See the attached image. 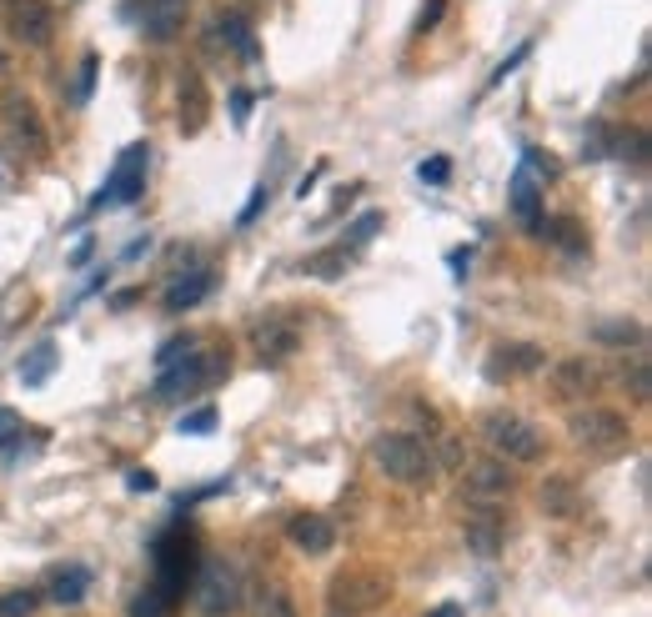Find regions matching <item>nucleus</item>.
<instances>
[{
  "label": "nucleus",
  "mask_w": 652,
  "mask_h": 617,
  "mask_svg": "<svg viewBox=\"0 0 652 617\" xmlns=\"http://www.w3.org/2000/svg\"><path fill=\"white\" fill-rule=\"evenodd\" d=\"M512 487H517V472L507 467V457H477V462L462 467V498L467 502H487V507H497Z\"/></svg>",
  "instance_id": "nucleus-9"
},
{
  "label": "nucleus",
  "mask_w": 652,
  "mask_h": 617,
  "mask_svg": "<svg viewBox=\"0 0 652 617\" xmlns=\"http://www.w3.org/2000/svg\"><path fill=\"white\" fill-rule=\"evenodd\" d=\"M427 617H462V607H457V603H442V607H432Z\"/></svg>",
  "instance_id": "nucleus-49"
},
{
  "label": "nucleus",
  "mask_w": 652,
  "mask_h": 617,
  "mask_svg": "<svg viewBox=\"0 0 652 617\" xmlns=\"http://www.w3.org/2000/svg\"><path fill=\"white\" fill-rule=\"evenodd\" d=\"M85 587H91V568H81V562H76V568H60L56 578H50V597H56V603H81Z\"/></svg>",
  "instance_id": "nucleus-25"
},
{
  "label": "nucleus",
  "mask_w": 652,
  "mask_h": 617,
  "mask_svg": "<svg viewBox=\"0 0 652 617\" xmlns=\"http://www.w3.org/2000/svg\"><path fill=\"white\" fill-rule=\"evenodd\" d=\"M5 21H11V36L25 46H46L56 31V15L46 0H5Z\"/></svg>",
  "instance_id": "nucleus-11"
},
{
  "label": "nucleus",
  "mask_w": 652,
  "mask_h": 617,
  "mask_svg": "<svg viewBox=\"0 0 652 617\" xmlns=\"http://www.w3.org/2000/svg\"><path fill=\"white\" fill-rule=\"evenodd\" d=\"M387 593H391L387 578H377V572H336V578L327 582V607L346 613V617H362L387 603Z\"/></svg>",
  "instance_id": "nucleus-7"
},
{
  "label": "nucleus",
  "mask_w": 652,
  "mask_h": 617,
  "mask_svg": "<svg viewBox=\"0 0 652 617\" xmlns=\"http://www.w3.org/2000/svg\"><path fill=\"white\" fill-rule=\"evenodd\" d=\"M216 36H221L226 46L237 50V60H247V66L261 56V46H256V31H251V25H247V15H241V11H221V21H216Z\"/></svg>",
  "instance_id": "nucleus-22"
},
{
  "label": "nucleus",
  "mask_w": 652,
  "mask_h": 617,
  "mask_svg": "<svg viewBox=\"0 0 652 617\" xmlns=\"http://www.w3.org/2000/svg\"><path fill=\"white\" fill-rule=\"evenodd\" d=\"M613 156H622V161H632V167H648V156H652V146H648V132H613Z\"/></svg>",
  "instance_id": "nucleus-27"
},
{
  "label": "nucleus",
  "mask_w": 652,
  "mask_h": 617,
  "mask_svg": "<svg viewBox=\"0 0 652 617\" xmlns=\"http://www.w3.org/2000/svg\"><path fill=\"white\" fill-rule=\"evenodd\" d=\"M95 71H101V60H95V50H85V56H81V71H76V81H71V106H85V101H91Z\"/></svg>",
  "instance_id": "nucleus-30"
},
{
  "label": "nucleus",
  "mask_w": 652,
  "mask_h": 617,
  "mask_svg": "<svg viewBox=\"0 0 652 617\" xmlns=\"http://www.w3.org/2000/svg\"><path fill=\"white\" fill-rule=\"evenodd\" d=\"M346 256H352V251H321V256H311V262H301V272L307 276H321V282H336V276L346 272Z\"/></svg>",
  "instance_id": "nucleus-29"
},
{
  "label": "nucleus",
  "mask_w": 652,
  "mask_h": 617,
  "mask_svg": "<svg viewBox=\"0 0 652 617\" xmlns=\"http://www.w3.org/2000/svg\"><path fill=\"white\" fill-rule=\"evenodd\" d=\"M146 167H151V151H146V141L126 146V151L116 156V167H111L106 186L91 196V212H101V206H136V202H141Z\"/></svg>",
  "instance_id": "nucleus-4"
},
{
  "label": "nucleus",
  "mask_w": 652,
  "mask_h": 617,
  "mask_svg": "<svg viewBox=\"0 0 652 617\" xmlns=\"http://www.w3.org/2000/svg\"><path fill=\"white\" fill-rule=\"evenodd\" d=\"M522 56H533V41H522V46H517V50H512V56H507V60H502L497 71H492V85H497V81H507V71H517V66H522Z\"/></svg>",
  "instance_id": "nucleus-40"
},
{
  "label": "nucleus",
  "mask_w": 652,
  "mask_h": 617,
  "mask_svg": "<svg viewBox=\"0 0 652 617\" xmlns=\"http://www.w3.org/2000/svg\"><path fill=\"white\" fill-rule=\"evenodd\" d=\"M171 607H176V597L167 593V587H146V593H136V603H130V617H171Z\"/></svg>",
  "instance_id": "nucleus-28"
},
{
  "label": "nucleus",
  "mask_w": 652,
  "mask_h": 617,
  "mask_svg": "<svg viewBox=\"0 0 652 617\" xmlns=\"http://www.w3.org/2000/svg\"><path fill=\"white\" fill-rule=\"evenodd\" d=\"M286 537H291V547L297 552H307V558H321V552H332L336 533L327 517H317V512H297L291 523H286Z\"/></svg>",
  "instance_id": "nucleus-15"
},
{
  "label": "nucleus",
  "mask_w": 652,
  "mask_h": 617,
  "mask_svg": "<svg viewBox=\"0 0 652 617\" xmlns=\"http://www.w3.org/2000/svg\"><path fill=\"white\" fill-rule=\"evenodd\" d=\"M226 372H231V356L226 352H196L181 356V362H171V367H161V377H156L151 397L156 402H181V397L202 392V387H216V381H226Z\"/></svg>",
  "instance_id": "nucleus-2"
},
{
  "label": "nucleus",
  "mask_w": 652,
  "mask_h": 617,
  "mask_svg": "<svg viewBox=\"0 0 652 617\" xmlns=\"http://www.w3.org/2000/svg\"><path fill=\"white\" fill-rule=\"evenodd\" d=\"M151 558H156V587H167V593L181 603L186 582L196 578V568H202V558H196V542H191L186 533H167V537H156Z\"/></svg>",
  "instance_id": "nucleus-6"
},
{
  "label": "nucleus",
  "mask_w": 652,
  "mask_h": 617,
  "mask_svg": "<svg viewBox=\"0 0 652 617\" xmlns=\"http://www.w3.org/2000/svg\"><path fill=\"white\" fill-rule=\"evenodd\" d=\"M542 346L533 342H517V346H497V352L487 356V381H512V377H527V372H542Z\"/></svg>",
  "instance_id": "nucleus-12"
},
{
  "label": "nucleus",
  "mask_w": 652,
  "mask_h": 617,
  "mask_svg": "<svg viewBox=\"0 0 652 617\" xmlns=\"http://www.w3.org/2000/svg\"><path fill=\"white\" fill-rule=\"evenodd\" d=\"M482 437L497 457H512V462H533V457H542V432L517 412H487L482 416Z\"/></svg>",
  "instance_id": "nucleus-5"
},
{
  "label": "nucleus",
  "mask_w": 652,
  "mask_h": 617,
  "mask_svg": "<svg viewBox=\"0 0 652 617\" xmlns=\"http://www.w3.org/2000/svg\"><path fill=\"white\" fill-rule=\"evenodd\" d=\"M371 462L402 487H432V477H437L432 447L422 437H412V432H381V437L371 442Z\"/></svg>",
  "instance_id": "nucleus-1"
},
{
  "label": "nucleus",
  "mask_w": 652,
  "mask_h": 617,
  "mask_svg": "<svg viewBox=\"0 0 652 617\" xmlns=\"http://www.w3.org/2000/svg\"><path fill=\"white\" fill-rule=\"evenodd\" d=\"M332 617H346V613H332Z\"/></svg>",
  "instance_id": "nucleus-51"
},
{
  "label": "nucleus",
  "mask_w": 652,
  "mask_h": 617,
  "mask_svg": "<svg viewBox=\"0 0 652 617\" xmlns=\"http://www.w3.org/2000/svg\"><path fill=\"white\" fill-rule=\"evenodd\" d=\"M266 202H272V186H266V181H261V186H256V191H251V196H247V206H241L237 226H251V221H256V216H261V206H266Z\"/></svg>",
  "instance_id": "nucleus-37"
},
{
  "label": "nucleus",
  "mask_w": 652,
  "mask_h": 617,
  "mask_svg": "<svg viewBox=\"0 0 652 617\" xmlns=\"http://www.w3.org/2000/svg\"><path fill=\"white\" fill-rule=\"evenodd\" d=\"M593 336H597L603 346H642V342H648L642 321H597Z\"/></svg>",
  "instance_id": "nucleus-26"
},
{
  "label": "nucleus",
  "mask_w": 652,
  "mask_h": 617,
  "mask_svg": "<svg viewBox=\"0 0 652 617\" xmlns=\"http://www.w3.org/2000/svg\"><path fill=\"white\" fill-rule=\"evenodd\" d=\"M377 231H381V212H362V216H356V226H352V231H346V237H342V251L367 247V241L377 237Z\"/></svg>",
  "instance_id": "nucleus-31"
},
{
  "label": "nucleus",
  "mask_w": 652,
  "mask_h": 617,
  "mask_svg": "<svg viewBox=\"0 0 652 617\" xmlns=\"http://www.w3.org/2000/svg\"><path fill=\"white\" fill-rule=\"evenodd\" d=\"M582 156H587V161H603V156H613V126L593 121V126H587V141H582Z\"/></svg>",
  "instance_id": "nucleus-33"
},
{
  "label": "nucleus",
  "mask_w": 652,
  "mask_h": 617,
  "mask_svg": "<svg viewBox=\"0 0 652 617\" xmlns=\"http://www.w3.org/2000/svg\"><path fill=\"white\" fill-rule=\"evenodd\" d=\"M442 11H447V0H427V5H422V15H416V31H432V25L442 21Z\"/></svg>",
  "instance_id": "nucleus-42"
},
{
  "label": "nucleus",
  "mask_w": 652,
  "mask_h": 617,
  "mask_svg": "<svg viewBox=\"0 0 652 617\" xmlns=\"http://www.w3.org/2000/svg\"><path fill=\"white\" fill-rule=\"evenodd\" d=\"M15 437H21V416H15L11 407H0V447H11Z\"/></svg>",
  "instance_id": "nucleus-41"
},
{
  "label": "nucleus",
  "mask_w": 652,
  "mask_h": 617,
  "mask_svg": "<svg viewBox=\"0 0 652 617\" xmlns=\"http://www.w3.org/2000/svg\"><path fill=\"white\" fill-rule=\"evenodd\" d=\"M507 196H512V212H517L522 221L537 231V226H542V196H537V176H533V171H527V167L512 171Z\"/></svg>",
  "instance_id": "nucleus-20"
},
{
  "label": "nucleus",
  "mask_w": 652,
  "mask_h": 617,
  "mask_svg": "<svg viewBox=\"0 0 652 617\" xmlns=\"http://www.w3.org/2000/svg\"><path fill=\"white\" fill-rule=\"evenodd\" d=\"M130 15L141 21L146 41H171L186 25V0H141V5H130Z\"/></svg>",
  "instance_id": "nucleus-13"
},
{
  "label": "nucleus",
  "mask_w": 652,
  "mask_h": 617,
  "mask_svg": "<svg viewBox=\"0 0 652 617\" xmlns=\"http://www.w3.org/2000/svg\"><path fill=\"white\" fill-rule=\"evenodd\" d=\"M537 502H542L547 517H577L582 512V492L572 477H547L542 492H537Z\"/></svg>",
  "instance_id": "nucleus-21"
},
{
  "label": "nucleus",
  "mask_w": 652,
  "mask_h": 617,
  "mask_svg": "<svg viewBox=\"0 0 652 617\" xmlns=\"http://www.w3.org/2000/svg\"><path fill=\"white\" fill-rule=\"evenodd\" d=\"M593 387H597V372L582 356H568L558 367V377H552V397L558 402H582V397H593Z\"/></svg>",
  "instance_id": "nucleus-19"
},
{
  "label": "nucleus",
  "mask_w": 652,
  "mask_h": 617,
  "mask_svg": "<svg viewBox=\"0 0 652 617\" xmlns=\"http://www.w3.org/2000/svg\"><path fill=\"white\" fill-rule=\"evenodd\" d=\"M191 582H196V603H202L206 617H226L241 603V572L231 568V562H221V558L202 562Z\"/></svg>",
  "instance_id": "nucleus-8"
},
{
  "label": "nucleus",
  "mask_w": 652,
  "mask_h": 617,
  "mask_svg": "<svg viewBox=\"0 0 652 617\" xmlns=\"http://www.w3.org/2000/svg\"><path fill=\"white\" fill-rule=\"evenodd\" d=\"M251 342H256V352H261V362L266 367H276V362H286V356L301 346V321L297 317H266V321H256L251 327Z\"/></svg>",
  "instance_id": "nucleus-10"
},
{
  "label": "nucleus",
  "mask_w": 652,
  "mask_h": 617,
  "mask_svg": "<svg viewBox=\"0 0 652 617\" xmlns=\"http://www.w3.org/2000/svg\"><path fill=\"white\" fill-rule=\"evenodd\" d=\"M5 126H11V136L25 146L31 156L46 151V132H41V116L36 106L25 101V95H5Z\"/></svg>",
  "instance_id": "nucleus-16"
},
{
  "label": "nucleus",
  "mask_w": 652,
  "mask_h": 617,
  "mask_svg": "<svg viewBox=\"0 0 652 617\" xmlns=\"http://www.w3.org/2000/svg\"><path fill=\"white\" fill-rule=\"evenodd\" d=\"M568 432L577 447L597 452V457H617V452L628 447V416L613 412V407H577V412L568 416Z\"/></svg>",
  "instance_id": "nucleus-3"
},
{
  "label": "nucleus",
  "mask_w": 652,
  "mask_h": 617,
  "mask_svg": "<svg viewBox=\"0 0 652 617\" xmlns=\"http://www.w3.org/2000/svg\"><path fill=\"white\" fill-rule=\"evenodd\" d=\"M216 292V272H206V266H191L186 276H176V282L167 286V311H191L202 307L206 297Z\"/></svg>",
  "instance_id": "nucleus-17"
},
{
  "label": "nucleus",
  "mask_w": 652,
  "mask_h": 617,
  "mask_svg": "<svg viewBox=\"0 0 652 617\" xmlns=\"http://www.w3.org/2000/svg\"><path fill=\"white\" fill-rule=\"evenodd\" d=\"M467 547H472L477 558H497V552H502V517H497V507H487V502H467Z\"/></svg>",
  "instance_id": "nucleus-14"
},
{
  "label": "nucleus",
  "mask_w": 652,
  "mask_h": 617,
  "mask_svg": "<svg viewBox=\"0 0 652 617\" xmlns=\"http://www.w3.org/2000/svg\"><path fill=\"white\" fill-rule=\"evenodd\" d=\"M0 71H5V56H0Z\"/></svg>",
  "instance_id": "nucleus-50"
},
{
  "label": "nucleus",
  "mask_w": 652,
  "mask_h": 617,
  "mask_svg": "<svg viewBox=\"0 0 652 617\" xmlns=\"http://www.w3.org/2000/svg\"><path fill=\"white\" fill-rule=\"evenodd\" d=\"M146 247H151V241H130V247H126V256H121V262H141V251Z\"/></svg>",
  "instance_id": "nucleus-47"
},
{
  "label": "nucleus",
  "mask_w": 652,
  "mask_h": 617,
  "mask_svg": "<svg viewBox=\"0 0 652 617\" xmlns=\"http://www.w3.org/2000/svg\"><path fill=\"white\" fill-rule=\"evenodd\" d=\"M247 116H251V91H231V121L247 126Z\"/></svg>",
  "instance_id": "nucleus-43"
},
{
  "label": "nucleus",
  "mask_w": 652,
  "mask_h": 617,
  "mask_svg": "<svg viewBox=\"0 0 652 617\" xmlns=\"http://www.w3.org/2000/svg\"><path fill=\"white\" fill-rule=\"evenodd\" d=\"M56 342H36V346H31V352H25L21 356V367H15V372H21V387H46V377H50V372H56Z\"/></svg>",
  "instance_id": "nucleus-23"
},
{
  "label": "nucleus",
  "mask_w": 652,
  "mask_h": 617,
  "mask_svg": "<svg viewBox=\"0 0 652 617\" xmlns=\"http://www.w3.org/2000/svg\"><path fill=\"white\" fill-rule=\"evenodd\" d=\"M317 176H321V167H317V171H307V176H301V181H297V196H307V191H311V186H317Z\"/></svg>",
  "instance_id": "nucleus-48"
},
{
  "label": "nucleus",
  "mask_w": 652,
  "mask_h": 617,
  "mask_svg": "<svg viewBox=\"0 0 652 617\" xmlns=\"http://www.w3.org/2000/svg\"><path fill=\"white\" fill-rule=\"evenodd\" d=\"M126 487L130 492H156V472H141V467H136V472H126Z\"/></svg>",
  "instance_id": "nucleus-44"
},
{
  "label": "nucleus",
  "mask_w": 652,
  "mask_h": 617,
  "mask_svg": "<svg viewBox=\"0 0 652 617\" xmlns=\"http://www.w3.org/2000/svg\"><path fill=\"white\" fill-rule=\"evenodd\" d=\"M416 176H422V186H447L451 156H432V161H422V167H416Z\"/></svg>",
  "instance_id": "nucleus-36"
},
{
  "label": "nucleus",
  "mask_w": 652,
  "mask_h": 617,
  "mask_svg": "<svg viewBox=\"0 0 652 617\" xmlns=\"http://www.w3.org/2000/svg\"><path fill=\"white\" fill-rule=\"evenodd\" d=\"M537 231H547V241H552V247H562L568 256H587V237H582V226L572 221V216H552V221L537 226Z\"/></svg>",
  "instance_id": "nucleus-24"
},
{
  "label": "nucleus",
  "mask_w": 652,
  "mask_h": 617,
  "mask_svg": "<svg viewBox=\"0 0 652 617\" xmlns=\"http://www.w3.org/2000/svg\"><path fill=\"white\" fill-rule=\"evenodd\" d=\"M181 437H206V432H216V407H196V412H186L176 422Z\"/></svg>",
  "instance_id": "nucleus-34"
},
{
  "label": "nucleus",
  "mask_w": 652,
  "mask_h": 617,
  "mask_svg": "<svg viewBox=\"0 0 652 617\" xmlns=\"http://www.w3.org/2000/svg\"><path fill=\"white\" fill-rule=\"evenodd\" d=\"M41 607V593H31V587H15V593L0 597V617H31Z\"/></svg>",
  "instance_id": "nucleus-32"
},
{
  "label": "nucleus",
  "mask_w": 652,
  "mask_h": 617,
  "mask_svg": "<svg viewBox=\"0 0 652 617\" xmlns=\"http://www.w3.org/2000/svg\"><path fill=\"white\" fill-rule=\"evenodd\" d=\"M191 352H196V336H176V342H167L161 352H156V362L171 367V362H181V356H191Z\"/></svg>",
  "instance_id": "nucleus-38"
},
{
  "label": "nucleus",
  "mask_w": 652,
  "mask_h": 617,
  "mask_svg": "<svg viewBox=\"0 0 652 617\" xmlns=\"http://www.w3.org/2000/svg\"><path fill=\"white\" fill-rule=\"evenodd\" d=\"M206 116H211V95H206V81H202V71H186V76H181V132L196 136L206 126Z\"/></svg>",
  "instance_id": "nucleus-18"
},
{
  "label": "nucleus",
  "mask_w": 652,
  "mask_h": 617,
  "mask_svg": "<svg viewBox=\"0 0 652 617\" xmlns=\"http://www.w3.org/2000/svg\"><path fill=\"white\" fill-rule=\"evenodd\" d=\"M451 276H462L467 272V266H472V247H457V251H451Z\"/></svg>",
  "instance_id": "nucleus-45"
},
{
  "label": "nucleus",
  "mask_w": 652,
  "mask_h": 617,
  "mask_svg": "<svg viewBox=\"0 0 652 617\" xmlns=\"http://www.w3.org/2000/svg\"><path fill=\"white\" fill-rule=\"evenodd\" d=\"M261 617H297V607H291V597H286L282 587H272L266 603H261Z\"/></svg>",
  "instance_id": "nucleus-39"
},
{
  "label": "nucleus",
  "mask_w": 652,
  "mask_h": 617,
  "mask_svg": "<svg viewBox=\"0 0 652 617\" xmlns=\"http://www.w3.org/2000/svg\"><path fill=\"white\" fill-rule=\"evenodd\" d=\"M91 251H95V247H91V241H81V247H76V251H71V266H85V262H91Z\"/></svg>",
  "instance_id": "nucleus-46"
},
{
  "label": "nucleus",
  "mask_w": 652,
  "mask_h": 617,
  "mask_svg": "<svg viewBox=\"0 0 652 617\" xmlns=\"http://www.w3.org/2000/svg\"><path fill=\"white\" fill-rule=\"evenodd\" d=\"M622 387L632 392V402H648V397H652V372H648V362H632V367L622 372Z\"/></svg>",
  "instance_id": "nucleus-35"
}]
</instances>
